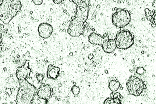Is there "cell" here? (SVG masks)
I'll return each instance as SVG.
<instances>
[{"mask_svg": "<svg viewBox=\"0 0 156 104\" xmlns=\"http://www.w3.org/2000/svg\"><path fill=\"white\" fill-rule=\"evenodd\" d=\"M22 8L20 0H2L0 4V20L7 25Z\"/></svg>", "mask_w": 156, "mask_h": 104, "instance_id": "obj_1", "label": "cell"}, {"mask_svg": "<svg viewBox=\"0 0 156 104\" xmlns=\"http://www.w3.org/2000/svg\"><path fill=\"white\" fill-rule=\"evenodd\" d=\"M37 88L26 80L20 81V88L16 95L17 104H31L37 95Z\"/></svg>", "mask_w": 156, "mask_h": 104, "instance_id": "obj_2", "label": "cell"}, {"mask_svg": "<svg viewBox=\"0 0 156 104\" xmlns=\"http://www.w3.org/2000/svg\"><path fill=\"white\" fill-rule=\"evenodd\" d=\"M115 40L116 48L121 50H127L130 48L134 43L133 35L128 30L119 31L116 34Z\"/></svg>", "mask_w": 156, "mask_h": 104, "instance_id": "obj_3", "label": "cell"}, {"mask_svg": "<svg viewBox=\"0 0 156 104\" xmlns=\"http://www.w3.org/2000/svg\"><path fill=\"white\" fill-rule=\"evenodd\" d=\"M131 21V14L124 9H118L112 16V23L118 28H123L127 26Z\"/></svg>", "mask_w": 156, "mask_h": 104, "instance_id": "obj_4", "label": "cell"}, {"mask_svg": "<svg viewBox=\"0 0 156 104\" xmlns=\"http://www.w3.org/2000/svg\"><path fill=\"white\" fill-rule=\"evenodd\" d=\"M129 93L132 96H140L141 93L146 88L143 80L135 76H132L126 84Z\"/></svg>", "mask_w": 156, "mask_h": 104, "instance_id": "obj_5", "label": "cell"}, {"mask_svg": "<svg viewBox=\"0 0 156 104\" xmlns=\"http://www.w3.org/2000/svg\"><path fill=\"white\" fill-rule=\"evenodd\" d=\"M85 23L79 20L77 17H72L70 24L68 29V33L72 37H78L84 32Z\"/></svg>", "mask_w": 156, "mask_h": 104, "instance_id": "obj_6", "label": "cell"}, {"mask_svg": "<svg viewBox=\"0 0 156 104\" xmlns=\"http://www.w3.org/2000/svg\"><path fill=\"white\" fill-rule=\"evenodd\" d=\"M89 8V5L83 0L82 2L77 5L76 10L75 17H77L79 20L85 23L88 18Z\"/></svg>", "mask_w": 156, "mask_h": 104, "instance_id": "obj_7", "label": "cell"}, {"mask_svg": "<svg viewBox=\"0 0 156 104\" xmlns=\"http://www.w3.org/2000/svg\"><path fill=\"white\" fill-rule=\"evenodd\" d=\"M53 94V90L49 84H41L37 91V95L41 100L48 101Z\"/></svg>", "mask_w": 156, "mask_h": 104, "instance_id": "obj_8", "label": "cell"}, {"mask_svg": "<svg viewBox=\"0 0 156 104\" xmlns=\"http://www.w3.org/2000/svg\"><path fill=\"white\" fill-rule=\"evenodd\" d=\"M31 72V70L29 67V61L26 60L25 64L21 67L18 68L16 72V78L19 81L27 79Z\"/></svg>", "mask_w": 156, "mask_h": 104, "instance_id": "obj_9", "label": "cell"}, {"mask_svg": "<svg viewBox=\"0 0 156 104\" xmlns=\"http://www.w3.org/2000/svg\"><path fill=\"white\" fill-rule=\"evenodd\" d=\"M53 27L48 23H41L38 27V33L41 37L47 39L51 37L53 33Z\"/></svg>", "mask_w": 156, "mask_h": 104, "instance_id": "obj_10", "label": "cell"}, {"mask_svg": "<svg viewBox=\"0 0 156 104\" xmlns=\"http://www.w3.org/2000/svg\"><path fill=\"white\" fill-rule=\"evenodd\" d=\"M103 37L105 38V39L101 45L102 47L103 50L107 54L112 53L116 48L115 39H108V37H105V35H103Z\"/></svg>", "mask_w": 156, "mask_h": 104, "instance_id": "obj_11", "label": "cell"}, {"mask_svg": "<svg viewBox=\"0 0 156 104\" xmlns=\"http://www.w3.org/2000/svg\"><path fill=\"white\" fill-rule=\"evenodd\" d=\"M88 39H89V42H90L91 45L94 46L96 45L101 46L105 39V38L99 34L93 33L89 35Z\"/></svg>", "mask_w": 156, "mask_h": 104, "instance_id": "obj_12", "label": "cell"}, {"mask_svg": "<svg viewBox=\"0 0 156 104\" xmlns=\"http://www.w3.org/2000/svg\"><path fill=\"white\" fill-rule=\"evenodd\" d=\"M60 69L58 67H55L52 65H49L48 67V71L47 76L48 79H56L60 75Z\"/></svg>", "mask_w": 156, "mask_h": 104, "instance_id": "obj_13", "label": "cell"}, {"mask_svg": "<svg viewBox=\"0 0 156 104\" xmlns=\"http://www.w3.org/2000/svg\"><path fill=\"white\" fill-rule=\"evenodd\" d=\"M120 87V84L117 80H112L108 83V88L112 92H116Z\"/></svg>", "mask_w": 156, "mask_h": 104, "instance_id": "obj_14", "label": "cell"}, {"mask_svg": "<svg viewBox=\"0 0 156 104\" xmlns=\"http://www.w3.org/2000/svg\"><path fill=\"white\" fill-rule=\"evenodd\" d=\"M71 91L73 93V94L74 95V96H77L78 94L80 93V88L78 87V86L74 85L72 88Z\"/></svg>", "mask_w": 156, "mask_h": 104, "instance_id": "obj_15", "label": "cell"}, {"mask_svg": "<svg viewBox=\"0 0 156 104\" xmlns=\"http://www.w3.org/2000/svg\"><path fill=\"white\" fill-rule=\"evenodd\" d=\"M35 77H37V81H38V82H39V83H42V81H43V78H44V75H43V74H38V73H37V74L35 75Z\"/></svg>", "mask_w": 156, "mask_h": 104, "instance_id": "obj_16", "label": "cell"}, {"mask_svg": "<svg viewBox=\"0 0 156 104\" xmlns=\"http://www.w3.org/2000/svg\"><path fill=\"white\" fill-rule=\"evenodd\" d=\"M103 103L105 104H115V101L113 99V98H112V97L107 99L105 101V102Z\"/></svg>", "mask_w": 156, "mask_h": 104, "instance_id": "obj_17", "label": "cell"}, {"mask_svg": "<svg viewBox=\"0 0 156 104\" xmlns=\"http://www.w3.org/2000/svg\"><path fill=\"white\" fill-rule=\"evenodd\" d=\"M111 97L113 98V99H119L120 100H122V98H123L119 92H116L114 94V96L111 95Z\"/></svg>", "mask_w": 156, "mask_h": 104, "instance_id": "obj_18", "label": "cell"}, {"mask_svg": "<svg viewBox=\"0 0 156 104\" xmlns=\"http://www.w3.org/2000/svg\"><path fill=\"white\" fill-rule=\"evenodd\" d=\"M145 72V70L143 67H139L137 68V70H136L137 74H138L139 75H143Z\"/></svg>", "mask_w": 156, "mask_h": 104, "instance_id": "obj_19", "label": "cell"}, {"mask_svg": "<svg viewBox=\"0 0 156 104\" xmlns=\"http://www.w3.org/2000/svg\"><path fill=\"white\" fill-rule=\"evenodd\" d=\"M145 16H146V17L153 15V13H152V12H151V11L148 8H146L145 9Z\"/></svg>", "mask_w": 156, "mask_h": 104, "instance_id": "obj_20", "label": "cell"}, {"mask_svg": "<svg viewBox=\"0 0 156 104\" xmlns=\"http://www.w3.org/2000/svg\"><path fill=\"white\" fill-rule=\"evenodd\" d=\"M33 3L36 5H41L43 3V0H32Z\"/></svg>", "mask_w": 156, "mask_h": 104, "instance_id": "obj_21", "label": "cell"}, {"mask_svg": "<svg viewBox=\"0 0 156 104\" xmlns=\"http://www.w3.org/2000/svg\"><path fill=\"white\" fill-rule=\"evenodd\" d=\"M64 0H53V2L55 4H60L62 2H64Z\"/></svg>", "mask_w": 156, "mask_h": 104, "instance_id": "obj_22", "label": "cell"}, {"mask_svg": "<svg viewBox=\"0 0 156 104\" xmlns=\"http://www.w3.org/2000/svg\"><path fill=\"white\" fill-rule=\"evenodd\" d=\"M82 1L83 0H72V2L74 3V4L77 5L79 4H80Z\"/></svg>", "mask_w": 156, "mask_h": 104, "instance_id": "obj_23", "label": "cell"}, {"mask_svg": "<svg viewBox=\"0 0 156 104\" xmlns=\"http://www.w3.org/2000/svg\"><path fill=\"white\" fill-rule=\"evenodd\" d=\"M2 34L0 33V48L2 45Z\"/></svg>", "mask_w": 156, "mask_h": 104, "instance_id": "obj_24", "label": "cell"}, {"mask_svg": "<svg viewBox=\"0 0 156 104\" xmlns=\"http://www.w3.org/2000/svg\"><path fill=\"white\" fill-rule=\"evenodd\" d=\"M156 0H154V2L153 3V6L154 7V8H156Z\"/></svg>", "mask_w": 156, "mask_h": 104, "instance_id": "obj_25", "label": "cell"}, {"mask_svg": "<svg viewBox=\"0 0 156 104\" xmlns=\"http://www.w3.org/2000/svg\"><path fill=\"white\" fill-rule=\"evenodd\" d=\"M151 25H152V26L153 27H154V28L156 27V25H155V24H153V23H151Z\"/></svg>", "mask_w": 156, "mask_h": 104, "instance_id": "obj_26", "label": "cell"}]
</instances>
